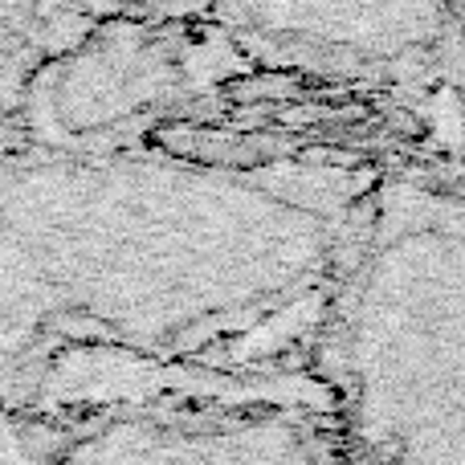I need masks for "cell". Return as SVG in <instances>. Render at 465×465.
I'll return each instance as SVG.
<instances>
[{
	"label": "cell",
	"instance_id": "obj_1",
	"mask_svg": "<svg viewBox=\"0 0 465 465\" xmlns=\"http://www.w3.org/2000/svg\"><path fill=\"white\" fill-rule=\"evenodd\" d=\"M217 29L278 62L360 78L458 70L461 0H204Z\"/></svg>",
	"mask_w": 465,
	"mask_h": 465
},
{
	"label": "cell",
	"instance_id": "obj_2",
	"mask_svg": "<svg viewBox=\"0 0 465 465\" xmlns=\"http://www.w3.org/2000/svg\"><path fill=\"white\" fill-rule=\"evenodd\" d=\"M180 16L114 13L106 29L57 57L33 94V127L45 152H106L193 90V54Z\"/></svg>",
	"mask_w": 465,
	"mask_h": 465
},
{
	"label": "cell",
	"instance_id": "obj_3",
	"mask_svg": "<svg viewBox=\"0 0 465 465\" xmlns=\"http://www.w3.org/2000/svg\"><path fill=\"white\" fill-rule=\"evenodd\" d=\"M94 5L111 8V13H139V16H188L204 0H94Z\"/></svg>",
	"mask_w": 465,
	"mask_h": 465
}]
</instances>
